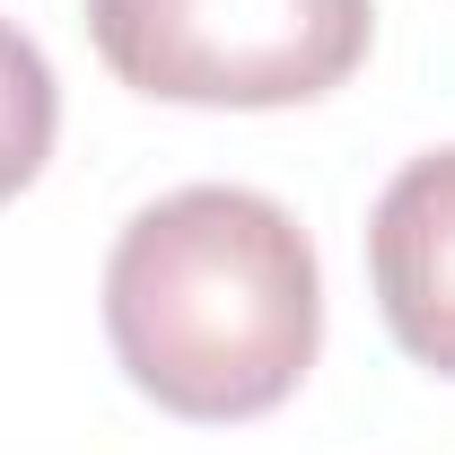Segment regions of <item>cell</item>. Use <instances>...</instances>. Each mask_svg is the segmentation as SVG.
<instances>
[{
  "label": "cell",
  "instance_id": "4",
  "mask_svg": "<svg viewBox=\"0 0 455 455\" xmlns=\"http://www.w3.org/2000/svg\"><path fill=\"white\" fill-rule=\"evenodd\" d=\"M53 132H61V88H53V61L36 53L9 18H0V202L27 193L44 158H53Z\"/></svg>",
  "mask_w": 455,
  "mask_h": 455
},
{
  "label": "cell",
  "instance_id": "2",
  "mask_svg": "<svg viewBox=\"0 0 455 455\" xmlns=\"http://www.w3.org/2000/svg\"><path fill=\"white\" fill-rule=\"evenodd\" d=\"M377 36L368 0H88L106 70L167 106H307Z\"/></svg>",
  "mask_w": 455,
  "mask_h": 455
},
{
  "label": "cell",
  "instance_id": "1",
  "mask_svg": "<svg viewBox=\"0 0 455 455\" xmlns=\"http://www.w3.org/2000/svg\"><path fill=\"white\" fill-rule=\"evenodd\" d=\"M106 341L175 420L281 411L324 341L307 228L245 184H184L149 202L106 254Z\"/></svg>",
  "mask_w": 455,
  "mask_h": 455
},
{
  "label": "cell",
  "instance_id": "3",
  "mask_svg": "<svg viewBox=\"0 0 455 455\" xmlns=\"http://www.w3.org/2000/svg\"><path fill=\"white\" fill-rule=\"evenodd\" d=\"M368 272L395 341L455 377V149H429L368 211Z\"/></svg>",
  "mask_w": 455,
  "mask_h": 455
}]
</instances>
